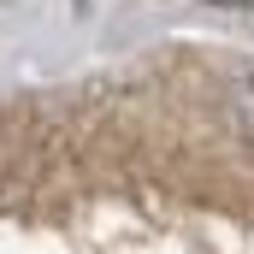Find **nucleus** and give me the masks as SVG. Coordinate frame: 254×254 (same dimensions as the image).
Listing matches in <instances>:
<instances>
[{
    "mask_svg": "<svg viewBox=\"0 0 254 254\" xmlns=\"http://www.w3.org/2000/svg\"><path fill=\"white\" fill-rule=\"evenodd\" d=\"M231 119H237V130L254 142V71L231 77Z\"/></svg>",
    "mask_w": 254,
    "mask_h": 254,
    "instance_id": "obj_1",
    "label": "nucleus"
}]
</instances>
